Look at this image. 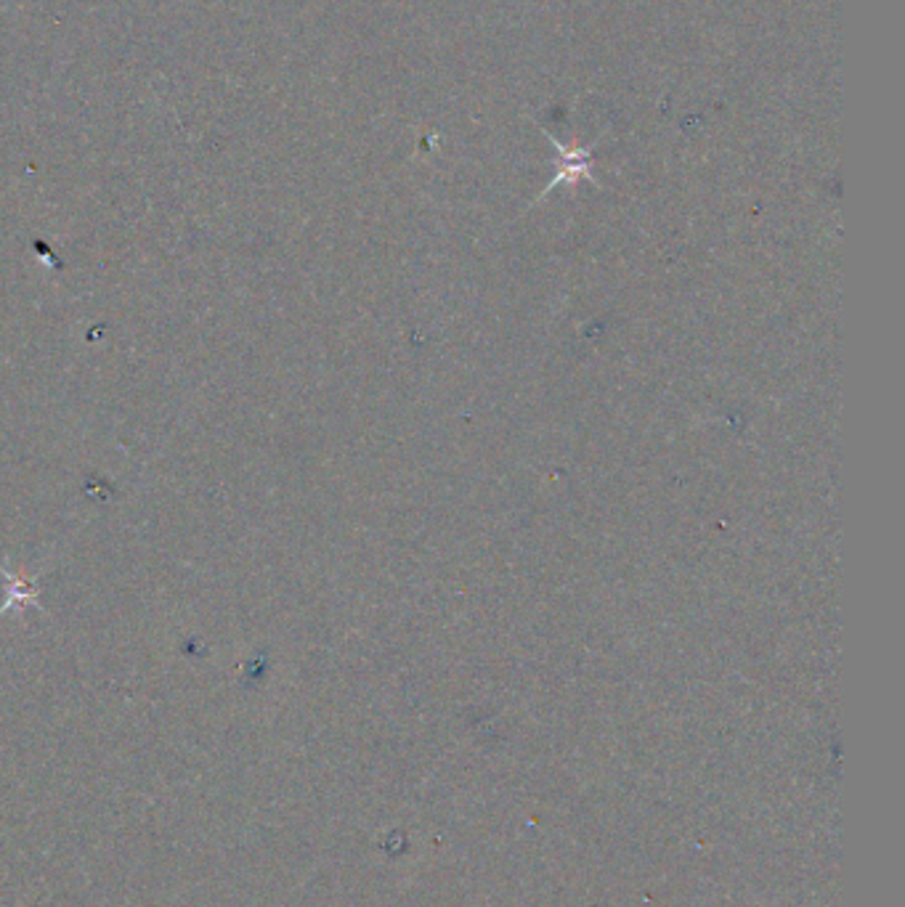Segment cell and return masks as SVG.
Instances as JSON below:
<instances>
[{"label":"cell","mask_w":905,"mask_h":907,"mask_svg":"<svg viewBox=\"0 0 905 907\" xmlns=\"http://www.w3.org/2000/svg\"><path fill=\"white\" fill-rule=\"evenodd\" d=\"M539 131L553 141L555 152H558V176L553 178V184L545 192H553L558 184H576L579 178L593 181V146H566L545 127H539Z\"/></svg>","instance_id":"1"}]
</instances>
